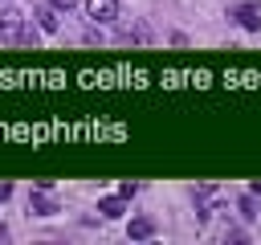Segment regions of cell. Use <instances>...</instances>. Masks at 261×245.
<instances>
[{
	"mask_svg": "<svg viewBox=\"0 0 261 245\" xmlns=\"http://www.w3.org/2000/svg\"><path fill=\"white\" fill-rule=\"evenodd\" d=\"M0 41H8V45H29V41H37V29H33V20H29L24 8H16V4L0 8Z\"/></svg>",
	"mask_w": 261,
	"mask_h": 245,
	"instance_id": "1",
	"label": "cell"
},
{
	"mask_svg": "<svg viewBox=\"0 0 261 245\" xmlns=\"http://www.w3.org/2000/svg\"><path fill=\"white\" fill-rule=\"evenodd\" d=\"M86 16L106 24V20H118V0H86Z\"/></svg>",
	"mask_w": 261,
	"mask_h": 245,
	"instance_id": "2",
	"label": "cell"
},
{
	"mask_svg": "<svg viewBox=\"0 0 261 245\" xmlns=\"http://www.w3.org/2000/svg\"><path fill=\"white\" fill-rule=\"evenodd\" d=\"M232 16H237V20H241V29H249V33H257V29H261V4H257V0L237 4V8H232Z\"/></svg>",
	"mask_w": 261,
	"mask_h": 245,
	"instance_id": "3",
	"label": "cell"
},
{
	"mask_svg": "<svg viewBox=\"0 0 261 245\" xmlns=\"http://www.w3.org/2000/svg\"><path fill=\"white\" fill-rule=\"evenodd\" d=\"M29 212H33V216H53V212H57V200L49 196V188L37 184V192L29 196Z\"/></svg>",
	"mask_w": 261,
	"mask_h": 245,
	"instance_id": "4",
	"label": "cell"
},
{
	"mask_svg": "<svg viewBox=\"0 0 261 245\" xmlns=\"http://www.w3.org/2000/svg\"><path fill=\"white\" fill-rule=\"evenodd\" d=\"M98 212H102V216H122L126 204H122V196H102V200H98Z\"/></svg>",
	"mask_w": 261,
	"mask_h": 245,
	"instance_id": "5",
	"label": "cell"
},
{
	"mask_svg": "<svg viewBox=\"0 0 261 245\" xmlns=\"http://www.w3.org/2000/svg\"><path fill=\"white\" fill-rule=\"evenodd\" d=\"M126 233H130V237H135V241H147V237H151V233H155V225H151V216H135V220H130V229H126Z\"/></svg>",
	"mask_w": 261,
	"mask_h": 245,
	"instance_id": "6",
	"label": "cell"
},
{
	"mask_svg": "<svg viewBox=\"0 0 261 245\" xmlns=\"http://www.w3.org/2000/svg\"><path fill=\"white\" fill-rule=\"evenodd\" d=\"M37 16H41V29H49V33H57V29H61V16H57V4H45V8L37 12Z\"/></svg>",
	"mask_w": 261,
	"mask_h": 245,
	"instance_id": "7",
	"label": "cell"
},
{
	"mask_svg": "<svg viewBox=\"0 0 261 245\" xmlns=\"http://www.w3.org/2000/svg\"><path fill=\"white\" fill-rule=\"evenodd\" d=\"M237 208H241V216H257V204H253V196H241V200H237Z\"/></svg>",
	"mask_w": 261,
	"mask_h": 245,
	"instance_id": "8",
	"label": "cell"
},
{
	"mask_svg": "<svg viewBox=\"0 0 261 245\" xmlns=\"http://www.w3.org/2000/svg\"><path fill=\"white\" fill-rule=\"evenodd\" d=\"M135 192H139V184H135V180H122V184H118V196H122V200H126V196H135Z\"/></svg>",
	"mask_w": 261,
	"mask_h": 245,
	"instance_id": "9",
	"label": "cell"
},
{
	"mask_svg": "<svg viewBox=\"0 0 261 245\" xmlns=\"http://www.w3.org/2000/svg\"><path fill=\"white\" fill-rule=\"evenodd\" d=\"M8 196H12V184H8V180H0V204H4Z\"/></svg>",
	"mask_w": 261,
	"mask_h": 245,
	"instance_id": "10",
	"label": "cell"
},
{
	"mask_svg": "<svg viewBox=\"0 0 261 245\" xmlns=\"http://www.w3.org/2000/svg\"><path fill=\"white\" fill-rule=\"evenodd\" d=\"M253 196H261V180H253Z\"/></svg>",
	"mask_w": 261,
	"mask_h": 245,
	"instance_id": "11",
	"label": "cell"
},
{
	"mask_svg": "<svg viewBox=\"0 0 261 245\" xmlns=\"http://www.w3.org/2000/svg\"><path fill=\"white\" fill-rule=\"evenodd\" d=\"M53 4H57V8H69V4H73V0H53Z\"/></svg>",
	"mask_w": 261,
	"mask_h": 245,
	"instance_id": "12",
	"label": "cell"
},
{
	"mask_svg": "<svg viewBox=\"0 0 261 245\" xmlns=\"http://www.w3.org/2000/svg\"><path fill=\"white\" fill-rule=\"evenodd\" d=\"M4 237H8V229H4V225H0V241H4Z\"/></svg>",
	"mask_w": 261,
	"mask_h": 245,
	"instance_id": "13",
	"label": "cell"
}]
</instances>
